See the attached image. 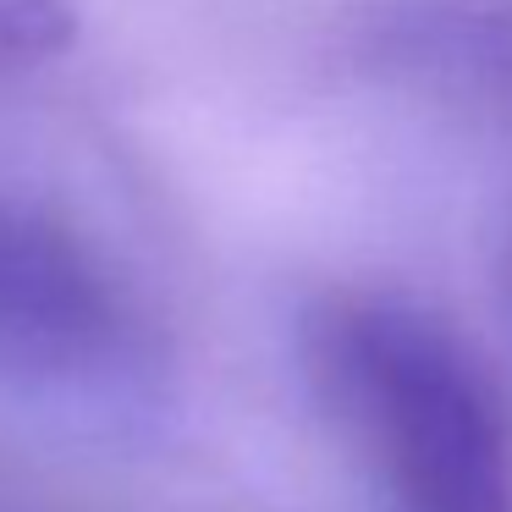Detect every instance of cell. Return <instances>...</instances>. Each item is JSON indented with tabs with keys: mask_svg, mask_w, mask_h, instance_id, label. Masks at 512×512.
Returning a JSON list of instances; mask_svg holds the SVG:
<instances>
[{
	"mask_svg": "<svg viewBox=\"0 0 512 512\" xmlns=\"http://www.w3.org/2000/svg\"><path fill=\"white\" fill-rule=\"evenodd\" d=\"M0 364L56 386H116L138 369L133 314L50 221L0 204Z\"/></svg>",
	"mask_w": 512,
	"mask_h": 512,
	"instance_id": "7a4b0ae2",
	"label": "cell"
},
{
	"mask_svg": "<svg viewBox=\"0 0 512 512\" xmlns=\"http://www.w3.org/2000/svg\"><path fill=\"white\" fill-rule=\"evenodd\" d=\"M309 375L391 512H512L501 397L435 314L397 298L325 303Z\"/></svg>",
	"mask_w": 512,
	"mask_h": 512,
	"instance_id": "6da1fadb",
	"label": "cell"
}]
</instances>
